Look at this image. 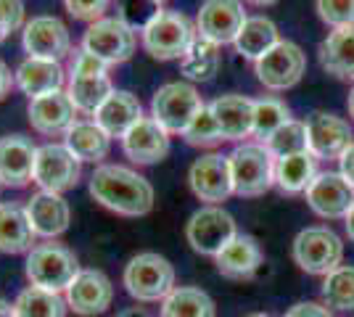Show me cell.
I'll return each mask as SVG.
<instances>
[{"instance_id":"6da1fadb","label":"cell","mask_w":354,"mask_h":317,"mask_svg":"<svg viewBox=\"0 0 354 317\" xmlns=\"http://www.w3.org/2000/svg\"><path fill=\"white\" fill-rule=\"evenodd\" d=\"M90 196L119 217H143L153 209V185L133 166L98 164L88 180Z\"/></svg>"},{"instance_id":"7a4b0ae2","label":"cell","mask_w":354,"mask_h":317,"mask_svg":"<svg viewBox=\"0 0 354 317\" xmlns=\"http://www.w3.org/2000/svg\"><path fill=\"white\" fill-rule=\"evenodd\" d=\"M227 162H230V180H233L236 196H265L275 185V159L259 140L238 143L236 148L227 153Z\"/></svg>"},{"instance_id":"3957f363","label":"cell","mask_w":354,"mask_h":317,"mask_svg":"<svg viewBox=\"0 0 354 317\" xmlns=\"http://www.w3.org/2000/svg\"><path fill=\"white\" fill-rule=\"evenodd\" d=\"M196 37H198V30H196V21H191V16L164 8L162 14L140 32V46L151 59L180 61L188 53Z\"/></svg>"},{"instance_id":"277c9868","label":"cell","mask_w":354,"mask_h":317,"mask_svg":"<svg viewBox=\"0 0 354 317\" xmlns=\"http://www.w3.org/2000/svg\"><path fill=\"white\" fill-rule=\"evenodd\" d=\"M122 283L135 302H164L177 288L175 267L156 251H140L124 265Z\"/></svg>"},{"instance_id":"5b68a950","label":"cell","mask_w":354,"mask_h":317,"mask_svg":"<svg viewBox=\"0 0 354 317\" xmlns=\"http://www.w3.org/2000/svg\"><path fill=\"white\" fill-rule=\"evenodd\" d=\"M82 267H80L77 254L69 246L56 241L37 243L27 254V262H24V272H27L30 286L56 291V294H64Z\"/></svg>"},{"instance_id":"8992f818","label":"cell","mask_w":354,"mask_h":317,"mask_svg":"<svg viewBox=\"0 0 354 317\" xmlns=\"http://www.w3.org/2000/svg\"><path fill=\"white\" fill-rule=\"evenodd\" d=\"M204 101L196 90V85L188 79L164 82L151 98V117L162 124L169 135H183L188 130L193 117L204 108Z\"/></svg>"},{"instance_id":"52a82bcc","label":"cell","mask_w":354,"mask_h":317,"mask_svg":"<svg viewBox=\"0 0 354 317\" xmlns=\"http://www.w3.org/2000/svg\"><path fill=\"white\" fill-rule=\"evenodd\" d=\"M344 243L325 225L304 227L294 238V262L310 275H330L341 267Z\"/></svg>"},{"instance_id":"ba28073f","label":"cell","mask_w":354,"mask_h":317,"mask_svg":"<svg viewBox=\"0 0 354 317\" xmlns=\"http://www.w3.org/2000/svg\"><path fill=\"white\" fill-rule=\"evenodd\" d=\"M82 177V162L74 156L64 143H43L37 146V156H35V175L32 182L40 191H50V193H66Z\"/></svg>"},{"instance_id":"9c48e42d","label":"cell","mask_w":354,"mask_h":317,"mask_svg":"<svg viewBox=\"0 0 354 317\" xmlns=\"http://www.w3.org/2000/svg\"><path fill=\"white\" fill-rule=\"evenodd\" d=\"M236 236L238 227L233 214L222 206H209V204L193 211L185 225V238L191 243V249L204 257H217Z\"/></svg>"},{"instance_id":"30bf717a","label":"cell","mask_w":354,"mask_h":317,"mask_svg":"<svg viewBox=\"0 0 354 317\" xmlns=\"http://www.w3.org/2000/svg\"><path fill=\"white\" fill-rule=\"evenodd\" d=\"M21 48L30 59L64 61L72 56V32L53 14H37L21 30Z\"/></svg>"},{"instance_id":"8fae6325","label":"cell","mask_w":354,"mask_h":317,"mask_svg":"<svg viewBox=\"0 0 354 317\" xmlns=\"http://www.w3.org/2000/svg\"><path fill=\"white\" fill-rule=\"evenodd\" d=\"M80 48L106 61L109 66H117L133 59L135 48H138V35L127 24H122L117 16H104L88 24Z\"/></svg>"},{"instance_id":"7c38bea8","label":"cell","mask_w":354,"mask_h":317,"mask_svg":"<svg viewBox=\"0 0 354 317\" xmlns=\"http://www.w3.org/2000/svg\"><path fill=\"white\" fill-rule=\"evenodd\" d=\"M254 72L267 90H288L307 72V56L296 43L281 40L262 59L254 61Z\"/></svg>"},{"instance_id":"4fadbf2b","label":"cell","mask_w":354,"mask_h":317,"mask_svg":"<svg viewBox=\"0 0 354 317\" xmlns=\"http://www.w3.org/2000/svg\"><path fill=\"white\" fill-rule=\"evenodd\" d=\"M188 185H191L193 196L207 201L209 206H220L222 201H227L233 196L227 156L217 151L198 156L188 169Z\"/></svg>"},{"instance_id":"5bb4252c","label":"cell","mask_w":354,"mask_h":317,"mask_svg":"<svg viewBox=\"0 0 354 317\" xmlns=\"http://www.w3.org/2000/svg\"><path fill=\"white\" fill-rule=\"evenodd\" d=\"M246 19L243 0H204L196 16V30L214 46H233Z\"/></svg>"},{"instance_id":"9a60e30c","label":"cell","mask_w":354,"mask_h":317,"mask_svg":"<svg viewBox=\"0 0 354 317\" xmlns=\"http://www.w3.org/2000/svg\"><path fill=\"white\" fill-rule=\"evenodd\" d=\"M307 133H310V153L317 162L341 159L354 146L352 124L330 111H312L307 117Z\"/></svg>"},{"instance_id":"2e32d148","label":"cell","mask_w":354,"mask_h":317,"mask_svg":"<svg viewBox=\"0 0 354 317\" xmlns=\"http://www.w3.org/2000/svg\"><path fill=\"white\" fill-rule=\"evenodd\" d=\"M64 299L74 315H104L114 302V283L101 270H80L69 288L64 291Z\"/></svg>"},{"instance_id":"e0dca14e","label":"cell","mask_w":354,"mask_h":317,"mask_svg":"<svg viewBox=\"0 0 354 317\" xmlns=\"http://www.w3.org/2000/svg\"><path fill=\"white\" fill-rule=\"evenodd\" d=\"M27 119H30V127L37 135L64 137L66 130L80 119V114L69 101L66 90H59L40 95V98H32L27 104Z\"/></svg>"},{"instance_id":"ac0fdd59","label":"cell","mask_w":354,"mask_h":317,"mask_svg":"<svg viewBox=\"0 0 354 317\" xmlns=\"http://www.w3.org/2000/svg\"><path fill=\"white\" fill-rule=\"evenodd\" d=\"M307 204L323 220H341L354 206V185L341 172H320L307 188Z\"/></svg>"},{"instance_id":"d6986e66","label":"cell","mask_w":354,"mask_h":317,"mask_svg":"<svg viewBox=\"0 0 354 317\" xmlns=\"http://www.w3.org/2000/svg\"><path fill=\"white\" fill-rule=\"evenodd\" d=\"M119 143H122V153L138 166L159 164L169 153V133L151 114L133 124Z\"/></svg>"},{"instance_id":"ffe728a7","label":"cell","mask_w":354,"mask_h":317,"mask_svg":"<svg viewBox=\"0 0 354 317\" xmlns=\"http://www.w3.org/2000/svg\"><path fill=\"white\" fill-rule=\"evenodd\" d=\"M24 209H27L30 225L37 238L56 241L59 236H64V233L69 230L72 209H69V201L64 198V193L37 191V193H32V198L24 204Z\"/></svg>"},{"instance_id":"44dd1931","label":"cell","mask_w":354,"mask_h":317,"mask_svg":"<svg viewBox=\"0 0 354 317\" xmlns=\"http://www.w3.org/2000/svg\"><path fill=\"white\" fill-rule=\"evenodd\" d=\"M37 146L27 135L0 137V185L3 188H27L35 175Z\"/></svg>"},{"instance_id":"7402d4cb","label":"cell","mask_w":354,"mask_h":317,"mask_svg":"<svg viewBox=\"0 0 354 317\" xmlns=\"http://www.w3.org/2000/svg\"><path fill=\"white\" fill-rule=\"evenodd\" d=\"M16 75V90L24 93L27 98H40L48 93L66 90L69 75L64 69L61 61H48V59H27L21 61L14 69Z\"/></svg>"},{"instance_id":"603a6c76","label":"cell","mask_w":354,"mask_h":317,"mask_svg":"<svg viewBox=\"0 0 354 317\" xmlns=\"http://www.w3.org/2000/svg\"><path fill=\"white\" fill-rule=\"evenodd\" d=\"M212 114L220 124L222 137L230 143H246V137L254 135V101L238 93H227L214 98L212 104Z\"/></svg>"},{"instance_id":"cb8c5ba5","label":"cell","mask_w":354,"mask_h":317,"mask_svg":"<svg viewBox=\"0 0 354 317\" xmlns=\"http://www.w3.org/2000/svg\"><path fill=\"white\" fill-rule=\"evenodd\" d=\"M111 140L114 137L106 133L101 124H95V119L90 117H80L64 135V146L82 162V164H104V159H109L111 153Z\"/></svg>"},{"instance_id":"d4e9b609","label":"cell","mask_w":354,"mask_h":317,"mask_svg":"<svg viewBox=\"0 0 354 317\" xmlns=\"http://www.w3.org/2000/svg\"><path fill=\"white\" fill-rule=\"evenodd\" d=\"M143 117H146V114H143L140 98L133 95L130 90H119V88H114V93L106 98L104 106L93 114L95 124H101L106 133L111 137H117V140H122L124 133H127L133 124H138Z\"/></svg>"},{"instance_id":"484cf974","label":"cell","mask_w":354,"mask_h":317,"mask_svg":"<svg viewBox=\"0 0 354 317\" xmlns=\"http://www.w3.org/2000/svg\"><path fill=\"white\" fill-rule=\"evenodd\" d=\"M262 259L265 257H262V249H259L257 238L238 233L236 238L214 257V262H217L220 275L230 278V280H246L262 267Z\"/></svg>"},{"instance_id":"4316f807","label":"cell","mask_w":354,"mask_h":317,"mask_svg":"<svg viewBox=\"0 0 354 317\" xmlns=\"http://www.w3.org/2000/svg\"><path fill=\"white\" fill-rule=\"evenodd\" d=\"M35 230L27 209L14 201H0V251L3 254H30L35 249Z\"/></svg>"},{"instance_id":"83f0119b","label":"cell","mask_w":354,"mask_h":317,"mask_svg":"<svg viewBox=\"0 0 354 317\" xmlns=\"http://www.w3.org/2000/svg\"><path fill=\"white\" fill-rule=\"evenodd\" d=\"M320 66L339 79H354V27L328 32L320 43Z\"/></svg>"},{"instance_id":"f1b7e54d","label":"cell","mask_w":354,"mask_h":317,"mask_svg":"<svg viewBox=\"0 0 354 317\" xmlns=\"http://www.w3.org/2000/svg\"><path fill=\"white\" fill-rule=\"evenodd\" d=\"M278 43H281V37H278V27H275L272 19H267V16H249L243 21V27L238 32L233 46H236V50L243 59L259 61L270 48H275Z\"/></svg>"},{"instance_id":"f546056e","label":"cell","mask_w":354,"mask_h":317,"mask_svg":"<svg viewBox=\"0 0 354 317\" xmlns=\"http://www.w3.org/2000/svg\"><path fill=\"white\" fill-rule=\"evenodd\" d=\"M317 159L307 153H294V156H283L275 159V185L283 193H307L312 180L317 177Z\"/></svg>"},{"instance_id":"4dcf8cb0","label":"cell","mask_w":354,"mask_h":317,"mask_svg":"<svg viewBox=\"0 0 354 317\" xmlns=\"http://www.w3.org/2000/svg\"><path fill=\"white\" fill-rule=\"evenodd\" d=\"M220 46L198 35L188 48V53L180 59V75L188 82H212L220 69Z\"/></svg>"},{"instance_id":"1f68e13d","label":"cell","mask_w":354,"mask_h":317,"mask_svg":"<svg viewBox=\"0 0 354 317\" xmlns=\"http://www.w3.org/2000/svg\"><path fill=\"white\" fill-rule=\"evenodd\" d=\"M217 307L207 291L196 286H177L162 302L159 317H214Z\"/></svg>"},{"instance_id":"d6a6232c","label":"cell","mask_w":354,"mask_h":317,"mask_svg":"<svg viewBox=\"0 0 354 317\" xmlns=\"http://www.w3.org/2000/svg\"><path fill=\"white\" fill-rule=\"evenodd\" d=\"M114 93L111 77H85V79H69L66 82V95L74 104L80 117H90L104 106V101Z\"/></svg>"},{"instance_id":"836d02e7","label":"cell","mask_w":354,"mask_h":317,"mask_svg":"<svg viewBox=\"0 0 354 317\" xmlns=\"http://www.w3.org/2000/svg\"><path fill=\"white\" fill-rule=\"evenodd\" d=\"M69 304L64 294L45 291L37 286H27L14 302L16 317H66Z\"/></svg>"},{"instance_id":"e575fe53","label":"cell","mask_w":354,"mask_h":317,"mask_svg":"<svg viewBox=\"0 0 354 317\" xmlns=\"http://www.w3.org/2000/svg\"><path fill=\"white\" fill-rule=\"evenodd\" d=\"M286 122H291V108L275 95H265L254 101V135L259 143H265L272 133H278Z\"/></svg>"},{"instance_id":"d590c367","label":"cell","mask_w":354,"mask_h":317,"mask_svg":"<svg viewBox=\"0 0 354 317\" xmlns=\"http://www.w3.org/2000/svg\"><path fill=\"white\" fill-rule=\"evenodd\" d=\"M267 151L272 153V159H283V156H294V153L310 151V133H307V122L291 119L286 122L278 133L265 140Z\"/></svg>"},{"instance_id":"8d00e7d4","label":"cell","mask_w":354,"mask_h":317,"mask_svg":"<svg viewBox=\"0 0 354 317\" xmlns=\"http://www.w3.org/2000/svg\"><path fill=\"white\" fill-rule=\"evenodd\" d=\"M323 302L333 309H354V267L341 265L323 280Z\"/></svg>"},{"instance_id":"74e56055","label":"cell","mask_w":354,"mask_h":317,"mask_svg":"<svg viewBox=\"0 0 354 317\" xmlns=\"http://www.w3.org/2000/svg\"><path fill=\"white\" fill-rule=\"evenodd\" d=\"M114 8H117L119 21L127 24L135 35H140L164 11L162 3L156 0H114Z\"/></svg>"},{"instance_id":"f35d334b","label":"cell","mask_w":354,"mask_h":317,"mask_svg":"<svg viewBox=\"0 0 354 317\" xmlns=\"http://www.w3.org/2000/svg\"><path fill=\"white\" fill-rule=\"evenodd\" d=\"M183 137H185V143L193 146V148H214V146H220L222 140H225L220 124H217V119H214V114H212L209 106H204V108L193 117V122L188 124V130L183 133Z\"/></svg>"},{"instance_id":"ab89813d","label":"cell","mask_w":354,"mask_h":317,"mask_svg":"<svg viewBox=\"0 0 354 317\" xmlns=\"http://www.w3.org/2000/svg\"><path fill=\"white\" fill-rule=\"evenodd\" d=\"M109 69H111V66H109L106 61L88 53L85 48H77L72 56H69V69H66V75H69V79H85V77H106Z\"/></svg>"},{"instance_id":"60d3db41","label":"cell","mask_w":354,"mask_h":317,"mask_svg":"<svg viewBox=\"0 0 354 317\" xmlns=\"http://www.w3.org/2000/svg\"><path fill=\"white\" fill-rule=\"evenodd\" d=\"M317 14L328 27H354V0H317Z\"/></svg>"},{"instance_id":"b9f144b4","label":"cell","mask_w":354,"mask_h":317,"mask_svg":"<svg viewBox=\"0 0 354 317\" xmlns=\"http://www.w3.org/2000/svg\"><path fill=\"white\" fill-rule=\"evenodd\" d=\"M27 6L24 0H0V43L11 37L14 32H21L27 24Z\"/></svg>"},{"instance_id":"7bdbcfd3","label":"cell","mask_w":354,"mask_h":317,"mask_svg":"<svg viewBox=\"0 0 354 317\" xmlns=\"http://www.w3.org/2000/svg\"><path fill=\"white\" fill-rule=\"evenodd\" d=\"M111 6H114V0H64V11L72 16L74 21H85V24L104 19L106 11H111Z\"/></svg>"},{"instance_id":"ee69618b","label":"cell","mask_w":354,"mask_h":317,"mask_svg":"<svg viewBox=\"0 0 354 317\" xmlns=\"http://www.w3.org/2000/svg\"><path fill=\"white\" fill-rule=\"evenodd\" d=\"M286 317H330V312H328V307H323V304L299 302L286 312Z\"/></svg>"},{"instance_id":"f6af8a7d","label":"cell","mask_w":354,"mask_h":317,"mask_svg":"<svg viewBox=\"0 0 354 317\" xmlns=\"http://www.w3.org/2000/svg\"><path fill=\"white\" fill-rule=\"evenodd\" d=\"M11 90H16V75L11 72V66L0 59V101H6Z\"/></svg>"},{"instance_id":"bcb514c9","label":"cell","mask_w":354,"mask_h":317,"mask_svg":"<svg viewBox=\"0 0 354 317\" xmlns=\"http://www.w3.org/2000/svg\"><path fill=\"white\" fill-rule=\"evenodd\" d=\"M339 164H341V175H344V180H349V185H354V146L341 156Z\"/></svg>"},{"instance_id":"7dc6e473","label":"cell","mask_w":354,"mask_h":317,"mask_svg":"<svg viewBox=\"0 0 354 317\" xmlns=\"http://www.w3.org/2000/svg\"><path fill=\"white\" fill-rule=\"evenodd\" d=\"M117 317H151V315H148V309H143V307H130V309L119 312Z\"/></svg>"},{"instance_id":"c3c4849f","label":"cell","mask_w":354,"mask_h":317,"mask_svg":"<svg viewBox=\"0 0 354 317\" xmlns=\"http://www.w3.org/2000/svg\"><path fill=\"white\" fill-rule=\"evenodd\" d=\"M344 225H346V236H349V241L354 243V206L349 209V214L344 217Z\"/></svg>"},{"instance_id":"681fc988","label":"cell","mask_w":354,"mask_h":317,"mask_svg":"<svg viewBox=\"0 0 354 317\" xmlns=\"http://www.w3.org/2000/svg\"><path fill=\"white\" fill-rule=\"evenodd\" d=\"M0 317H16L14 304H11V302H6L3 296H0Z\"/></svg>"},{"instance_id":"f907efd6","label":"cell","mask_w":354,"mask_h":317,"mask_svg":"<svg viewBox=\"0 0 354 317\" xmlns=\"http://www.w3.org/2000/svg\"><path fill=\"white\" fill-rule=\"evenodd\" d=\"M251 6H259V8H265V6H272V3H278V0H246Z\"/></svg>"},{"instance_id":"816d5d0a","label":"cell","mask_w":354,"mask_h":317,"mask_svg":"<svg viewBox=\"0 0 354 317\" xmlns=\"http://www.w3.org/2000/svg\"><path fill=\"white\" fill-rule=\"evenodd\" d=\"M346 106H349V117L354 119V88H352V93H349V101H346Z\"/></svg>"},{"instance_id":"f5cc1de1","label":"cell","mask_w":354,"mask_h":317,"mask_svg":"<svg viewBox=\"0 0 354 317\" xmlns=\"http://www.w3.org/2000/svg\"><path fill=\"white\" fill-rule=\"evenodd\" d=\"M249 317H272V315H265V312H257V315H249Z\"/></svg>"},{"instance_id":"db71d44e","label":"cell","mask_w":354,"mask_h":317,"mask_svg":"<svg viewBox=\"0 0 354 317\" xmlns=\"http://www.w3.org/2000/svg\"><path fill=\"white\" fill-rule=\"evenodd\" d=\"M156 3H167V0H156Z\"/></svg>"},{"instance_id":"11a10c76","label":"cell","mask_w":354,"mask_h":317,"mask_svg":"<svg viewBox=\"0 0 354 317\" xmlns=\"http://www.w3.org/2000/svg\"><path fill=\"white\" fill-rule=\"evenodd\" d=\"M0 191H3V185H0Z\"/></svg>"}]
</instances>
